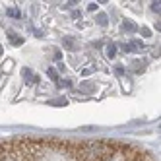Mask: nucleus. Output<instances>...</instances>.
Wrapping results in <instances>:
<instances>
[{
	"label": "nucleus",
	"instance_id": "f257e3e1",
	"mask_svg": "<svg viewBox=\"0 0 161 161\" xmlns=\"http://www.w3.org/2000/svg\"><path fill=\"white\" fill-rule=\"evenodd\" d=\"M120 142L103 140V142H80V144H66V152L78 161H109L119 152Z\"/></svg>",
	"mask_w": 161,
	"mask_h": 161
},
{
	"label": "nucleus",
	"instance_id": "f03ea898",
	"mask_svg": "<svg viewBox=\"0 0 161 161\" xmlns=\"http://www.w3.org/2000/svg\"><path fill=\"white\" fill-rule=\"evenodd\" d=\"M64 47L68 49V51H78V41L74 39V37H64Z\"/></svg>",
	"mask_w": 161,
	"mask_h": 161
},
{
	"label": "nucleus",
	"instance_id": "7ed1b4c3",
	"mask_svg": "<svg viewBox=\"0 0 161 161\" xmlns=\"http://www.w3.org/2000/svg\"><path fill=\"white\" fill-rule=\"evenodd\" d=\"M8 39H10V43H12L14 47H19V45H24V37H18L14 31H10V33H8Z\"/></svg>",
	"mask_w": 161,
	"mask_h": 161
},
{
	"label": "nucleus",
	"instance_id": "20e7f679",
	"mask_svg": "<svg viewBox=\"0 0 161 161\" xmlns=\"http://www.w3.org/2000/svg\"><path fill=\"white\" fill-rule=\"evenodd\" d=\"M14 64H16V62H14L12 58H6V60L2 62V72H4V74H10V72L14 70Z\"/></svg>",
	"mask_w": 161,
	"mask_h": 161
},
{
	"label": "nucleus",
	"instance_id": "39448f33",
	"mask_svg": "<svg viewBox=\"0 0 161 161\" xmlns=\"http://www.w3.org/2000/svg\"><path fill=\"white\" fill-rule=\"evenodd\" d=\"M105 53H107L109 58H114V54H117V45H114V43H109L107 49H105Z\"/></svg>",
	"mask_w": 161,
	"mask_h": 161
},
{
	"label": "nucleus",
	"instance_id": "423d86ee",
	"mask_svg": "<svg viewBox=\"0 0 161 161\" xmlns=\"http://www.w3.org/2000/svg\"><path fill=\"white\" fill-rule=\"evenodd\" d=\"M144 68H146V62L144 60H134L132 62V70L134 72H144Z\"/></svg>",
	"mask_w": 161,
	"mask_h": 161
},
{
	"label": "nucleus",
	"instance_id": "0eeeda50",
	"mask_svg": "<svg viewBox=\"0 0 161 161\" xmlns=\"http://www.w3.org/2000/svg\"><path fill=\"white\" fill-rule=\"evenodd\" d=\"M122 29H124V31H128V33H132V31H136L138 27H136V25L132 24L130 19H128V21H124V24H122Z\"/></svg>",
	"mask_w": 161,
	"mask_h": 161
},
{
	"label": "nucleus",
	"instance_id": "6e6552de",
	"mask_svg": "<svg viewBox=\"0 0 161 161\" xmlns=\"http://www.w3.org/2000/svg\"><path fill=\"white\" fill-rule=\"evenodd\" d=\"M80 89L86 91V93H91V91H95V86H91V84H80Z\"/></svg>",
	"mask_w": 161,
	"mask_h": 161
},
{
	"label": "nucleus",
	"instance_id": "1a4fd4ad",
	"mask_svg": "<svg viewBox=\"0 0 161 161\" xmlns=\"http://www.w3.org/2000/svg\"><path fill=\"white\" fill-rule=\"evenodd\" d=\"M47 76H49L51 80H54V82H58V74H56L54 68H49V70H47Z\"/></svg>",
	"mask_w": 161,
	"mask_h": 161
},
{
	"label": "nucleus",
	"instance_id": "9d476101",
	"mask_svg": "<svg viewBox=\"0 0 161 161\" xmlns=\"http://www.w3.org/2000/svg\"><path fill=\"white\" fill-rule=\"evenodd\" d=\"M130 89H132V84H130V80H124V82H122V91H126V93H128Z\"/></svg>",
	"mask_w": 161,
	"mask_h": 161
},
{
	"label": "nucleus",
	"instance_id": "9b49d317",
	"mask_svg": "<svg viewBox=\"0 0 161 161\" xmlns=\"http://www.w3.org/2000/svg\"><path fill=\"white\" fill-rule=\"evenodd\" d=\"M97 24H99V25H107V16H105V14H99V16H97Z\"/></svg>",
	"mask_w": 161,
	"mask_h": 161
},
{
	"label": "nucleus",
	"instance_id": "f8f14e48",
	"mask_svg": "<svg viewBox=\"0 0 161 161\" xmlns=\"http://www.w3.org/2000/svg\"><path fill=\"white\" fill-rule=\"evenodd\" d=\"M120 49H122L124 53H132V45H130V43H122Z\"/></svg>",
	"mask_w": 161,
	"mask_h": 161
},
{
	"label": "nucleus",
	"instance_id": "ddd939ff",
	"mask_svg": "<svg viewBox=\"0 0 161 161\" xmlns=\"http://www.w3.org/2000/svg\"><path fill=\"white\" fill-rule=\"evenodd\" d=\"M8 14L12 16V18H19V10H16V8H10V10H8Z\"/></svg>",
	"mask_w": 161,
	"mask_h": 161
},
{
	"label": "nucleus",
	"instance_id": "4468645a",
	"mask_svg": "<svg viewBox=\"0 0 161 161\" xmlns=\"http://www.w3.org/2000/svg\"><path fill=\"white\" fill-rule=\"evenodd\" d=\"M140 33H142L144 37H152V31H149L147 27H142V29H140Z\"/></svg>",
	"mask_w": 161,
	"mask_h": 161
},
{
	"label": "nucleus",
	"instance_id": "2eb2a0df",
	"mask_svg": "<svg viewBox=\"0 0 161 161\" xmlns=\"http://www.w3.org/2000/svg\"><path fill=\"white\" fill-rule=\"evenodd\" d=\"M114 72H117V74H124V68H122V64H117V66H114Z\"/></svg>",
	"mask_w": 161,
	"mask_h": 161
},
{
	"label": "nucleus",
	"instance_id": "dca6fc26",
	"mask_svg": "<svg viewBox=\"0 0 161 161\" xmlns=\"http://www.w3.org/2000/svg\"><path fill=\"white\" fill-rule=\"evenodd\" d=\"M152 10H153V12H159V2H153L152 4Z\"/></svg>",
	"mask_w": 161,
	"mask_h": 161
},
{
	"label": "nucleus",
	"instance_id": "f3484780",
	"mask_svg": "<svg viewBox=\"0 0 161 161\" xmlns=\"http://www.w3.org/2000/svg\"><path fill=\"white\" fill-rule=\"evenodd\" d=\"M2 51H4V49H2V45H0V54H2Z\"/></svg>",
	"mask_w": 161,
	"mask_h": 161
}]
</instances>
